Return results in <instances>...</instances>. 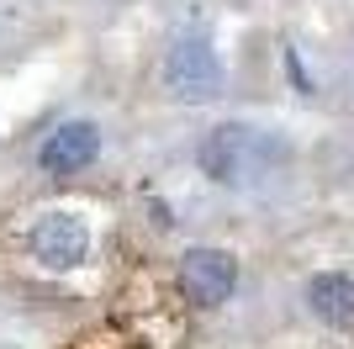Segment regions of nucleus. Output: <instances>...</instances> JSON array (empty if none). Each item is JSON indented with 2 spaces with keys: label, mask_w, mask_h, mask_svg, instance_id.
<instances>
[{
  "label": "nucleus",
  "mask_w": 354,
  "mask_h": 349,
  "mask_svg": "<svg viewBox=\"0 0 354 349\" xmlns=\"http://www.w3.org/2000/svg\"><path fill=\"white\" fill-rule=\"evenodd\" d=\"M164 85L175 90V96H185V101L217 96V85H222L217 53H212L201 37H180V43L169 48V58H164Z\"/></svg>",
  "instance_id": "obj_1"
},
{
  "label": "nucleus",
  "mask_w": 354,
  "mask_h": 349,
  "mask_svg": "<svg viewBox=\"0 0 354 349\" xmlns=\"http://www.w3.org/2000/svg\"><path fill=\"white\" fill-rule=\"evenodd\" d=\"M233 280H238V265L222 249H191L180 260V286L196 307H222L233 296Z\"/></svg>",
  "instance_id": "obj_2"
},
{
  "label": "nucleus",
  "mask_w": 354,
  "mask_h": 349,
  "mask_svg": "<svg viewBox=\"0 0 354 349\" xmlns=\"http://www.w3.org/2000/svg\"><path fill=\"white\" fill-rule=\"evenodd\" d=\"M85 249H90V233H85V222L74 217V212H48V217H37V228H32V254H37L48 270L80 265Z\"/></svg>",
  "instance_id": "obj_3"
},
{
  "label": "nucleus",
  "mask_w": 354,
  "mask_h": 349,
  "mask_svg": "<svg viewBox=\"0 0 354 349\" xmlns=\"http://www.w3.org/2000/svg\"><path fill=\"white\" fill-rule=\"evenodd\" d=\"M95 154H101V132L90 127V122H64V127H53L43 138L37 164H43L48 174H74V170H85Z\"/></svg>",
  "instance_id": "obj_4"
},
{
  "label": "nucleus",
  "mask_w": 354,
  "mask_h": 349,
  "mask_svg": "<svg viewBox=\"0 0 354 349\" xmlns=\"http://www.w3.org/2000/svg\"><path fill=\"white\" fill-rule=\"evenodd\" d=\"M307 302H312V312H317L323 323L349 328L354 323V280L349 276H317L307 286Z\"/></svg>",
  "instance_id": "obj_5"
}]
</instances>
